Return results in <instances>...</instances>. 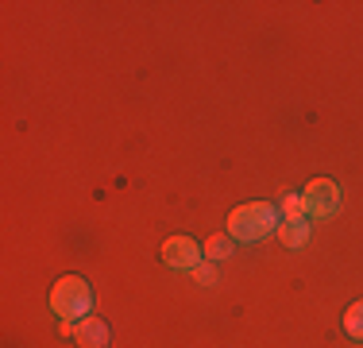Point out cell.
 Instances as JSON below:
<instances>
[{
	"label": "cell",
	"instance_id": "1",
	"mask_svg": "<svg viewBox=\"0 0 363 348\" xmlns=\"http://www.w3.org/2000/svg\"><path fill=\"white\" fill-rule=\"evenodd\" d=\"M279 205L271 202H252V205H240L228 213V236L240 240V244H259L267 240L271 232H279Z\"/></svg>",
	"mask_w": 363,
	"mask_h": 348
},
{
	"label": "cell",
	"instance_id": "2",
	"mask_svg": "<svg viewBox=\"0 0 363 348\" xmlns=\"http://www.w3.org/2000/svg\"><path fill=\"white\" fill-rule=\"evenodd\" d=\"M50 310L58 313L62 321H85L93 310V290L85 278L77 275H66L55 283V290H50Z\"/></svg>",
	"mask_w": 363,
	"mask_h": 348
},
{
	"label": "cell",
	"instance_id": "3",
	"mask_svg": "<svg viewBox=\"0 0 363 348\" xmlns=\"http://www.w3.org/2000/svg\"><path fill=\"white\" fill-rule=\"evenodd\" d=\"M336 205H340V186H336L333 178H313L306 186V209L313 217H328L336 213Z\"/></svg>",
	"mask_w": 363,
	"mask_h": 348
},
{
	"label": "cell",
	"instance_id": "4",
	"mask_svg": "<svg viewBox=\"0 0 363 348\" xmlns=\"http://www.w3.org/2000/svg\"><path fill=\"white\" fill-rule=\"evenodd\" d=\"M205 248H197L189 236H170L162 244V259H167L170 267H178V271H194L197 263H201Z\"/></svg>",
	"mask_w": 363,
	"mask_h": 348
},
{
	"label": "cell",
	"instance_id": "5",
	"mask_svg": "<svg viewBox=\"0 0 363 348\" xmlns=\"http://www.w3.org/2000/svg\"><path fill=\"white\" fill-rule=\"evenodd\" d=\"M74 337L82 348H108V325L101 317H85L74 325Z\"/></svg>",
	"mask_w": 363,
	"mask_h": 348
},
{
	"label": "cell",
	"instance_id": "6",
	"mask_svg": "<svg viewBox=\"0 0 363 348\" xmlns=\"http://www.w3.org/2000/svg\"><path fill=\"white\" fill-rule=\"evenodd\" d=\"M279 236L286 248H301V244L309 240V221L306 217H282L279 221Z\"/></svg>",
	"mask_w": 363,
	"mask_h": 348
},
{
	"label": "cell",
	"instance_id": "7",
	"mask_svg": "<svg viewBox=\"0 0 363 348\" xmlns=\"http://www.w3.org/2000/svg\"><path fill=\"white\" fill-rule=\"evenodd\" d=\"M344 329H348L352 341H363V302L348 306V313H344Z\"/></svg>",
	"mask_w": 363,
	"mask_h": 348
},
{
	"label": "cell",
	"instance_id": "8",
	"mask_svg": "<svg viewBox=\"0 0 363 348\" xmlns=\"http://www.w3.org/2000/svg\"><path fill=\"white\" fill-rule=\"evenodd\" d=\"M232 248H236V240H232V236H209V244H205V256H209V259H228Z\"/></svg>",
	"mask_w": 363,
	"mask_h": 348
},
{
	"label": "cell",
	"instance_id": "9",
	"mask_svg": "<svg viewBox=\"0 0 363 348\" xmlns=\"http://www.w3.org/2000/svg\"><path fill=\"white\" fill-rule=\"evenodd\" d=\"M282 217H306L309 209H306V194H286L282 197V209H279Z\"/></svg>",
	"mask_w": 363,
	"mask_h": 348
},
{
	"label": "cell",
	"instance_id": "10",
	"mask_svg": "<svg viewBox=\"0 0 363 348\" xmlns=\"http://www.w3.org/2000/svg\"><path fill=\"white\" fill-rule=\"evenodd\" d=\"M194 278H197L201 286H217V271H213L209 263H197V267H194Z\"/></svg>",
	"mask_w": 363,
	"mask_h": 348
}]
</instances>
